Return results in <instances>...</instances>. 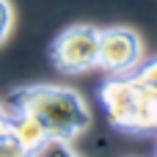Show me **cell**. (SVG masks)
Returning <instances> with one entry per match:
<instances>
[{
    "mask_svg": "<svg viewBox=\"0 0 157 157\" xmlns=\"http://www.w3.org/2000/svg\"><path fill=\"white\" fill-rule=\"evenodd\" d=\"M6 105L14 113L36 119L50 138L72 141L91 124V110L86 99L63 86H22L8 91Z\"/></svg>",
    "mask_w": 157,
    "mask_h": 157,
    "instance_id": "cell-1",
    "label": "cell"
},
{
    "mask_svg": "<svg viewBox=\"0 0 157 157\" xmlns=\"http://www.w3.org/2000/svg\"><path fill=\"white\" fill-rule=\"evenodd\" d=\"M99 102L108 121L124 132L157 130V94L141 88L132 75H110L99 86Z\"/></svg>",
    "mask_w": 157,
    "mask_h": 157,
    "instance_id": "cell-2",
    "label": "cell"
},
{
    "mask_svg": "<svg viewBox=\"0 0 157 157\" xmlns=\"http://www.w3.org/2000/svg\"><path fill=\"white\" fill-rule=\"evenodd\" d=\"M50 61L63 75H83L99 63V30L94 25H72L50 44Z\"/></svg>",
    "mask_w": 157,
    "mask_h": 157,
    "instance_id": "cell-3",
    "label": "cell"
},
{
    "mask_svg": "<svg viewBox=\"0 0 157 157\" xmlns=\"http://www.w3.org/2000/svg\"><path fill=\"white\" fill-rule=\"evenodd\" d=\"M141 63V39L130 28L99 30V69L108 75H130Z\"/></svg>",
    "mask_w": 157,
    "mask_h": 157,
    "instance_id": "cell-4",
    "label": "cell"
},
{
    "mask_svg": "<svg viewBox=\"0 0 157 157\" xmlns=\"http://www.w3.org/2000/svg\"><path fill=\"white\" fill-rule=\"evenodd\" d=\"M11 135L22 144V146H28L30 152H36L50 135L44 132V127L36 121V119H30V116H25V113H11Z\"/></svg>",
    "mask_w": 157,
    "mask_h": 157,
    "instance_id": "cell-5",
    "label": "cell"
},
{
    "mask_svg": "<svg viewBox=\"0 0 157 157\" xmlns=\"http://www.w3.org/2000/svg\"><path fill=\"white\" fill-rule=\"evenodd\" d=\"M130 75H132V80H135L141 88H146V91L157 94V58L146 61V63H138Z\"/></svg>",
    "mask_w": 157,
    "mask_h": 157,
    "instance_id": "cell-6",
    "label": "cell"
},
{
    "mask_svg": "<svg viewBox=\"0 0 157 157\" xmlns=\"http://www.w3.org/2000/svg\"><path fill=\"white\" fill-rule=\"evenodd\" d=\"M33 157H77V152L69 146V141H61V138H47Z\"/></svg>",
    "mask_w": 157,
    "mask_h": 157,
    "instance_id": "cell-7",
    "label": "cell"
},
{
    "mask_svg": "<svg viewBox=\"0 0 157 157\" xmlns=\"http://www.w3.org/2000/svg\"><path fill=\"white\" fill-rule=\"evenodd\" d=\"M33 155H36V152H30L28 146H22L14 135L0 144V157H33Z\"/></svg>",
    "mask_w": 157,
    "mask_h": 157,
    "instance_id": "cell-8",
    "label": "cell"
},
{
    "mask_svg": "<svg viewBox=\"0 0 157 157\" xmlns=\"http://www.w3.org/2000/svg\"><path fill=\"white\" fill-rule=\"evenodd\" d=\"M11 25H14V11H11V3H8V0H0V44L8 39Z\"/></svg>",
    "mask_w": 157,
    "mask_h": 157,
    "instance_id": "cell-9",
    "label": "cell"
}]
</instances>
